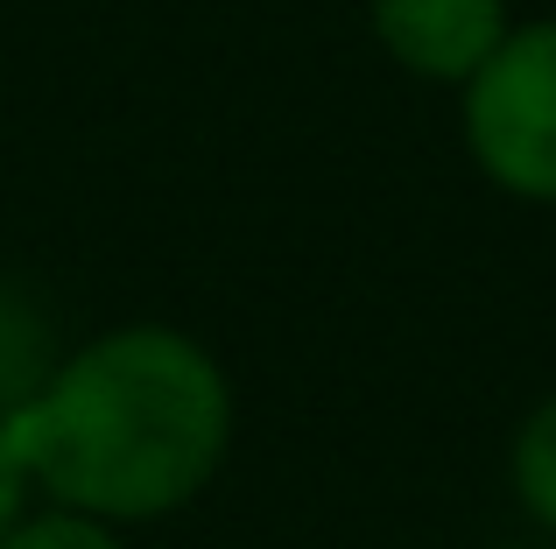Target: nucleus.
I'll use <instances>...</instances> for the list:
<instances>
[{"label":"nucleus","instance_id":"obj_2","mask_svg":"<svg viewBox=\"0 0 556 549\" xmlns=\"http://www.w3.org/2000/svg\"><path fill=\"white\" fill-rule=\"evenodd\" d=\"M465 149L521 205H556V14L507 28L465 78Z\"/></svg>","mask_w":556,"mask_h":549},{"label":"nucleus","instance_id":"obj_6","mask_svg":"<svg viewBox=\"0 0 556 549\" xmlns=\"http://www.w3.org/2000/svg\"><path fill=\"white\" fill-rule=\"evenodd\" d=\"M22 500H28V465H22V451H14L8 416H0V528H14Z\"/></svg>","mask_w":556,"mask_h":549},{"label":"nucleus","instance_id":"obj_1","mask_svg":"<svg viewBox=\"0 0 556 549\" xmlns=\"http://www.w3.org/2000/svg\"><path fill=\"white\" fill-rule=\"evenodd\" d=\"M28 486L92 522H155L212 486L232 444V381L177 324L85 339L8 409Z\"/></svg>","mask_w":556,"mask_h":549},{"label":"nucleus","instance_id":"obj_4","mask_svg":"<svg viewBox=\"0 0 556 549\" xmlns=\"http://www.w3.org/2000/svg\"><path fill=\"white\" fill-rule=\"evenodd\" d=\"M507 480H515L521 514L556 536V395H543L521 416L515 444H507Z\"/></svg>","mask_w":556,"mask_h":549},{"label":"nucleus","instance_id":"obj_3","mask_svg":"<svg viewBox=\"0 0 556 549\" xmlns=\"http://www.w3.org/2000/svg\"><path fill=\"white\" fill-rule=\"evenodd\" d=\"M380 50L430 85H465L507 42V0H367Z\"/></svg>","mask_w":556,"mask_h":549},{"label":"nucleus","instance_id":"obj_5","mask_svg":"<svg viewBox=\"0 0 556 549\" xmlns=\"http://www.w3.org/2000/svg\"><path fill=\"white\" fill-rule=\"evenodd\" d=\"M0 549H127V542L113 536V522H92L78 508H50L36 522H14Z\"/></svg>","mask_w":556,"mask_h":549}]
</instances>
